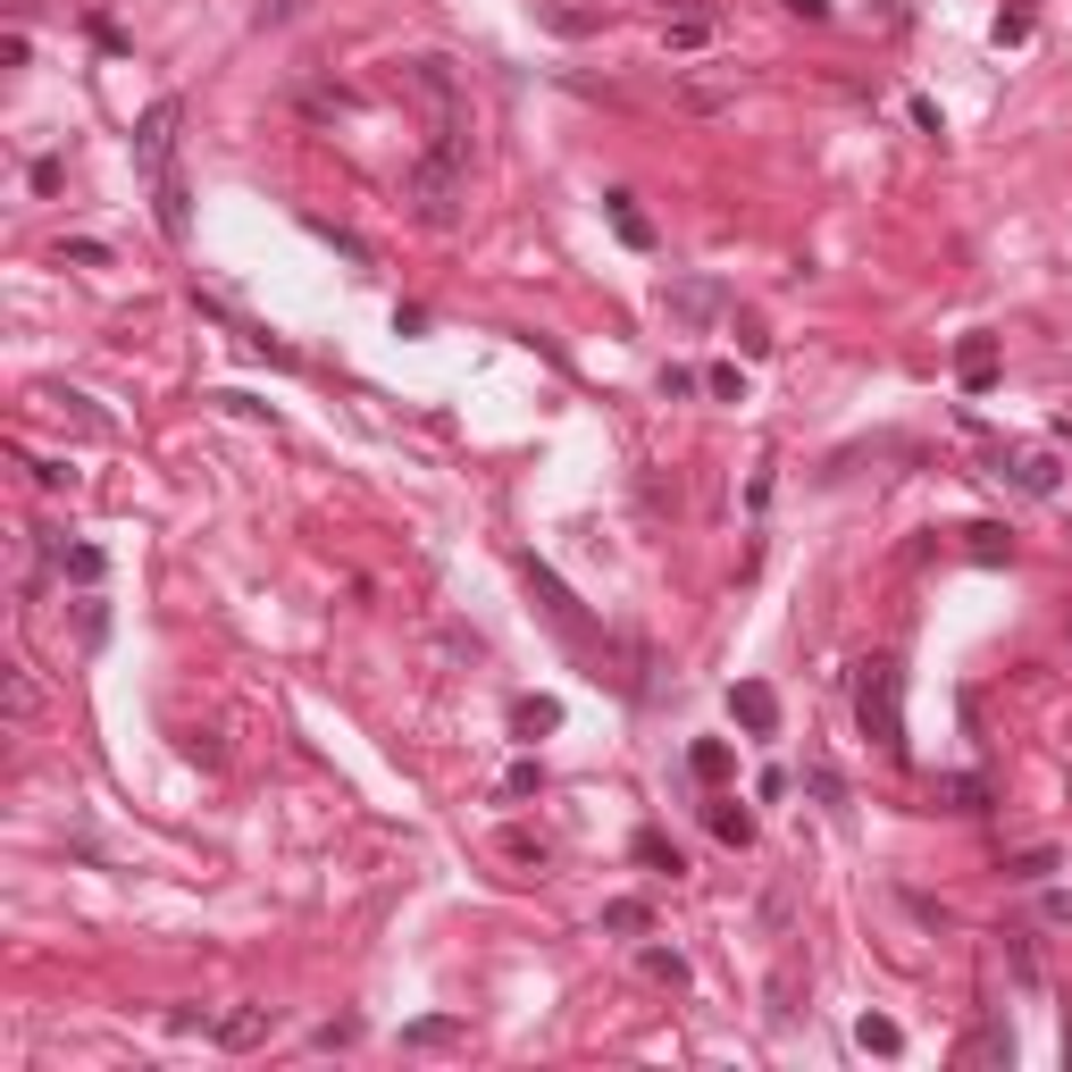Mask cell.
<instances>
[{
  "label": "cell",
  "instance_id": "obj_6",
  "mask_svg": "<svg viewBox=\"0 0 1072 1072\" xmlns=\"http://www.w3.org/2000/svg\"><path fill=\"white\" fill-rule=\"evenodd\" d=\"M662 310H671L678 327H704L721 310V285L713 277H687V285H671V294H662Z\"/></svg>",
  "mask_w": 1072,
  "mask_h": 1072
},
{
  "label": "cell",
  "instance_id": "obj_30",
  "mask_svg": "<svg viewBox=\"0 0 1072 1072\" xmlns=\"http://www.w3.org/2000/svg\"><path fill=\"white\" fill-rule=\"evenodd\" d=\"M1005 553H1014L1005 528H972V562H1005Z\"/></svg>",
  "mask_w": 1072,
  "mask_h": 1072
},
{
  "label": "cell",
  "instance_id": "obj_27",
  "mask_svg": "<svg viewBox=\"0 0 1072 1072\" xmlns=\"http://www.w3.org/2000/svg\"><path fill=\"white\" fill-rule=\"evenodd\" d=\"M713 829L729 838V847H746V838H754V813L746 805H713Z\"/></svg>",
  "mask_w": 1072,
  "mask_h": 1072
},
{
  "label": "cell",
  "instance_id": "obj_10",
  "mask_svg": "<svg viewBox=\"0 0 1072 1072\" xmlns=\"http://www.w3.org/2000/svg\"><path fill=\"white\" fill-rule=\"evenodd\" d=\"M603 210H612V226H621V244H629V252H654V226H645L637 193H603Z\"/></svg>",
  "mask_w": 1072,
  "mask_h": 1072
},
{
  "label": "cell",
  "instance_id": "obj_20",
  "mask_svg": "<svg viewBox=\"0 0 1072 1072\" xmlns=\"http://www.w3.org/2000/svg\"><path fill=\"white\" fill-rule=\"evenodd\" d=\"M645 980H671V989H687V956H678V947H645Z\"/></svg>",
  "mask_w": 1072,
  "mask_h": 1072
},
{
  "label": "cell",
  "instance_id": "obj_34",
  "mask_svg": "<svg viewBox=\"0 0 1072 1072\" xmlns=\"http://www.w3.org/2000/svg\"><path fill=\"white\" fill-rule=\"evenodd\" d=\"M1039 913H1048L1055 930H1072V897H1064V888H1048V897H1039Z\"/></svg>",
  "mask_w": 1072,
  "mask_h": 1072
},
{
  "label": "cell",
  "instance_id": "obj_21",
  "mask_svg": "<svg viewBox=\"0 0 1072 1072\" xmlns=\"http://www.w3.org/2000/svg\"><path fill=\"white\" fill-rule=\"evenodd\" d=\"M805 788H813V796H821V805H829V813H847V779L829 772V763H805Z\"/></svg>",
  "mask_w": 1072,
  "mask_h": 1072
},
{
  "label": "cell",
  "instance_id": "obj_15",
  "mask_svg": "<svg viewBox=\"0 0 1072 1072\" xmlns=\"http://www.w3.org/2000/svg\"><path fill=\"white\" fill-rule=\"evenodd\" d=\"M42 713V678L25 662H9V721H34Z\"/></svg>",
  "mask_w": 1072,
  "mask_h": 1072
},
{
  "label": "cell",
  "instance_id": "obj_16",
  "mask_svg": "<svg viewBox=\"0 0 1072 1072\" xmlns=\"http://www.w3.org/2000/svg\"><path fill=\"white\" fill-rule=\"evenodd\" d=\"M687 772H696V779H713V788H721V779L737 772V754L721 746V737H696V754H687Z\"/></svg>",
  "mask_w": 1072,
  "mask_h": 1072
},
{
  "label": "cell",
  "instance_id": "obj_11",
  "mask_svg": "<svg viewBox=\"0 0 1072 1072\" xmlns=\"http://www.w3.org/2000/svg\"><path fill=\"white\" fill-rule=\"evenodd\" d=\"M956 377H963V386L980 395V386L998 377V344H989V336H963V344H956Z\"/></svg>",
  "mask_w": 1072,
  "mask_h": 1072
},
{
  "label": "cell",
  "instance_id": "obj_28",
  "mask_svg": "<svg viewBox=\"0 0 1072 1072\" xmlns=\"http://www.w3.org/2000/svg\"><path fill=\"white\" fill-rule=\"evenodd\" d=\"M704 395H721V402H746V369H729V360H721V369H704Z\"/></svg>",
  "mask_w": 1072,
  "mask_h": 1072
},
{
  "label": "cell",
  "instance_id": "obj_35",
  "mask_svg": "<svg viewBox=\"0 0 1072 1072\" xmlns=\"http://www.w3.org/2000/svg\"><path fill=\"white\" fill-rule=\"evenodd\" d=\"M671 9H678V0H671Z\"/></svg>",
  "mask_w": 1072,
  "mask_h": 1072
},
{
  "label": "cell",
  "instance_id": "obj_32",
  "mask_svg": "<svg viewBox=\"0 0 1072 1072\" xmlns=\"http://www.w3.org/2000/svg\"><path fill=\"white\" fill-rule=\"evenodd\" d=\"M696 386H704V377H696V369H678V360H671V369H662V395H671V402H687V395H696Z\"/></svg>",
  "mask_w": 1072,
  "mask_h": 1072
},
{
  "label": "cell",
  "instance_id": "obj_24",
  "mask_svg": "<svg viewBox=\"0 0 1072 1072\" xmlns=\"http://www.w3.org/2000/svg\"><path fill=\"white\" fill-rule=\"evenodd\" d=\"M59 261H75V268H110V244H101V235H68V244H59Z\"/></svg>",
  "mask_w": 1072,
  "mask_h": 1072
},
{
  "label": "cell",
  "instance_id": "obj_23",
  "mask_svg": "<svg viewBox=\"0 0 1072 1072\" xmlns=\"http://www.w3.org/2000/svg\"><path fill=\"white\" fill-rule=\"evenodd\" d=\"M637 864H645V871H671V880L687 871V864H678V847H671V838H654V829L637 838Z\"/></svg>",
  "mask_w": 1072,
  "mask_h": 1072
},
{
  "label": "cell",
  "instance_id": "obj_7",
  "mask_svg": "<svg viewBox=\"0 0 1072 1072\" xmlns=\"http://www.w3.org/2000/svg\"><path fill=\"white\" fill-rule=\"evenodd\" d=\"M461 1039H470V1022H461V1014H419V1022H402V1048H411V1055L461 1048Z\"/></svg>",
  "mask_w": 1072,
  "mask_h": 1072
},
{
  "label": "cell",
  "instance_id": "obj_12",
  "mask_svg": "<svg viewBox=\"0 0 1072 1072\" xmlns=\"http://www.w3.org/2000/svg\"><path fill=\"white\" fill-rule=\"evenodd\" d=\"M603 930H612V939H637V930H654V905L645 897H612L603 905Z\"/></svg>",
  "mask_w": 1072,
  "mask_h": 1072
},
{
  "label": "cell",
  "instance_id": "obj_9",
  "mask_svg": "<svg viewBox=\"0 0 1072 1072\" xmlns=\"http://www.w3.org/2000/svg\"><path fill=\"white\" fill-rule=\"evenodd\" d=\"M268 1031H277L268 1005H235V1014H218V1048H261Z\"/></svg>",
  "mask_w": 1072,
  "mask_h": 1072
},
{
  "label": "cell",
  "instance_id": "obj_25",
  "mask_svg": "<svg viewBox=\"0 0 1072 1072\" xmlns=\"http://www.w3.org/2000/svg\"><path fill=\"white\" fill-rule=\"evenodd\" d=\"M503 796H511V805H528V796H545V772H537V763H511V772H503Z\"/></svg>",
  "mask_w": 1072,
  "mask_h": 1072
},
{
  "label": "cell",
  "instance_id": "obj_8",
  "mask_svg": "<svg viewBox=\"0 0 1072 1072\" xmlns=\"http://www.w3.org/2000/svg\"><path fill=\"white\" fill-rule=\"evenodd\" d=\"M151 202H160V235H176V244H185V226H193L185 176H176V169H160V176H151Z\"/></svg>",
  "mask_w": 1072,
  "mask_h": 1072
},
{
  "label": "cell",
  "instance_id": "obj_33",
  "mask_svg": "<svg viewBox=\"0 0 1072 1072\" xmlns=\"http://www.w3.org/2000/svg\"><path fill=\"white\" fill-rule=\"evenodd\" d=\"M998 42H1031V9H998Z\"/></svg>",
  "mask_w": 1072,
  "mask_h": 1072
},
{
  "label": "cell",
  "instance_id": "obj_31",
  "mask_svg": "<svg viewBox=\"0 0 1072 1072\" xmlns=\"http://www.w3.org/2000/svg\"><path fill=\"white\" fill-rule=\"evenodd\" d=\"M1048 871H1055V855L1031 847V855H1014V864H1005V880H1048Z\"/></svg>",
  "mask_w": 1072,
  "mask_h": 1072
},
{
  "label": "cell",
  "instance_id": "obj_17",
  "mask_svg": "<svg viewBox=\"0 0 1072 1072\" xmlns=\"http://www.w3.org/2000/svg\"><path fill=\"white\" fill-rule=\"evenodd\" d=\"M855 1048H864V1055H897V1048H905V1031H897L888 1014H864V1022H855Z\"/></svg>",
  "mask_w": 1072,
  "mask_h": 1072
},
{
  "label": "cell",
  "instance_id": "obj_13",
  "mask_svg": "<svg viewBox=\"0 0 1072 1072\" xmlns=\"http://www.w3.org/2000/svg\"><path fill=\"white\" fill-rule=\"evenodd\" d=\"M511 729H520V737L562 729V704H553V696H520V704H511Z\"/></svg>",
  "mask_w": 1072,
  "mask_h": 1072
},
{
  "label": "cell",
  "instance_id": "obj_22",
  "mask_svg": "<svg viewBox=\"0 0 1072 1072\" xmlns=\"http://www.w3.org/2000/svg\"><path fill=\"white\" fill-rule=\"evenodd\" d=\"M1014 487H1022V494H1055V461L1022 452V461H1014Z\"/></svg>",
  "mask_w": 1072,
  "mask_h": 1072
},
{
  "label": "cell",
  "instance_id": "obj_14",
  "mask_svg": "<svg viewBox=\"0 0 1072 1072\" xmlns=\"http://www.w3.org/2000/svg\"><path fill=\"white\" fill-rule=\"evenodd\" d=\"M963 1064H1014V1031H998V1022L972 1031V1039H963Z\"/></svg>",
  "mask_w": 1072,
  "mask_h": 1072
},
{
  "label": "cell",
  "instance_id": "obj_26",
  "mask_svg": "<svg viewBox=\"0 0 1072 1072\" xmlns=\"http://www.w3.org/2000/svg\"><path fill=\"white\" fill-rule=\"evenodd\" d=\"M59 570H68L75 586H93V579H101L110 562H101V545H75V553H59Z\"/></svg>",
  "mask_w": 1072,
  "mask_h": 1072
},
{
  "label": "cell",
  "instance_id": "obj_19",
  "mask_svg": "<svg viewBox=\"0 0 1072 1072\" xmlns=\"http://www.w3.org/2000/svg\"><path fill=\"white\" fill-rule=\"evenodd\" d=\"M939 796H947V813H980V805H989V788H980L972 772H947V779H939Z\"/></svg>",
  "mask_w": 1072,
  "mask_h": 1072
},
{
  "label": "cell",
  "instance_id": "obj_5",
  "mask_svg": "<svg viewBox=\"0 0 1072 1072\" xmlns=\"http://www.w3.org/2000/svg\"><path fill=\"white\" fill-rule=\"evenodd\" d=\"M729 713H737V729H746V737H779V696L763 687V678H737V687H729Z\"/></svg>",
  "mask_w": 1072,
  "mask_h": 1072
},
{
  "label": "cell",
  "instance_id": "obj_3",
  "mask_svg": "<svg viewBox=\"0 0 1072 1072\" xmlns=\"http://www.w3.org/2000/svg\"><path fill=\"white\" fill-rule=\"evenodd\" d=\"M402 84H411V93L428 101V118H436V126H452V118H461V93H452V59H436V51L402 59Z\"/></svg>",
  "mask_w": 1072,
  "mask_h": 1072
},
{
  "label": "cell",
  "instance_id": "obj_2",
  "mask_svg": "<svg viewBox=\"0 0 1072 1072\" xmlns=\"http://www.w3.org/2000/svg\"><path fill=\"white\" fill-rule=\"evenodd\" d=\"M855 721H864V737L880 754H905V678H897V662H864V678H855Z\"/></svg>",
  "mask_w": 1072,
  "mask_h": 1072
},
{
  "label": "cell",
  "instance_id": "obj_4",
  "mask_svg": "<svg viewBox=\"0 0 1072 1072\" xmlns=\"http://www.w3.org/2000/svg\"><path fill=\"white\" fill-rule=\"evenodd\" d=\"M176 126H185L176 101H151V110H143V126H134V160H143V176L176 169Z\"/></svg>",
  "mask_w": 1072,
  "mask_h": 1072
},
{
  "label": "cell",
  "instance_id": "obj_1",
  "mask_svg": "<svg viewBox=\"0 0 1072 1072\" xmlns=\"http://www.w3.org/2000/svg\"><path fill=\"white\" fill-rule=\"evenodd\" d=\"M461 176H470V126L452 118V126L428 134V151L411 160V185H402V202L419 210V226H452L461 218Z\"/></svg>",
  "mask_w": 1072,
  "mask_h": 1072
},
{
  "label": "cell",
  "instance_id": "obj_18",
  "mask_svg": "<svg viewBox=\"0 0 1072 1072\" xmlns=\"http://www.w3.org/2000/svg\"><path fill=\"white\" fill-rule=\"evenodd\" d=\"M662 42H671V51H704V42H713V18H704V9H678Z\"/></svg>",
  "mask_w": 1072,
  "mask_h": 1072
},
{
  "label": "cell",
  "instance_id": "obj_29",
  "mask_svg": "<svg viewBox=\"0 0 1072 1072\" xmlns=\"http://www.w3.org/2000/svg\"><path fill=\"white\" fill-rule=\"evenodd\" d=\"M537 18H545L553 34H595V25H603L595 9H537Z\"/></svg>",
  "mask_w": 1072,
  "mask_h": 1072
}]
</instances>
